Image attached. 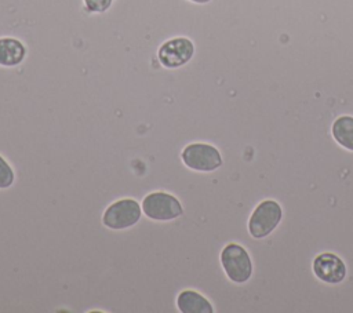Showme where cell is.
<instances>
[{
    "label": "cell",
    "mask_w": 353,
    "mask_h": 313,
    "mask_svg": "<svg viewBox=\"0 0 353 313\" xmlns=\"http://www.w3.org/2000/svg\"><path fill=\"white\" fill-rule=\"evenodd\" d=\"M176 307L182 313H212L211 302L197 291L183 290L176 296Z\"/></svg>",
    "instance_id": "ba28073f"
},
{
    "label": "cell",
    "mask_w": 353,
    "mask_h": 313,
    "mask_svg": "<svg viewBox=\"0 0 353 313\" xmlns=\"http://www.w3.org/2000/svg\"><path fill=\"white\" fill-rule=\"evenodd\" d=\"M334 139L345 149L353 152V117L341 116L335 119L331 127Z\"/></svg>",
    "instance_id": "30bf717a"
},
{
    "label": "cell",
    "mask_w": 353,
    "mask_h": 313,
    "mask_svg": "<svg viewBox=\"0 0 353 313\" xmlns=\"http://www.w3.org/2000/svg\"><path fill=\"white\" fill-rule=\"evenodd\" d=\"M26 57V47L14 37L0 39V66L12 68L19 65Z\"/></svg>",
    "instance_id": "9c48e42d"
},
{
    "label": "cell",
    "mask_w": 353,
    "mask_h": 313,
    "mask_svg": "<svg viewBox=\"0 0 353 313\" xmlns=\"http://www.w3.org/2000/svg\"><path fill=\"white\" fill-rule=\"evenodd\" d=\"M189 1L196 3V4H205V3H210V1H212V0H189Z\"/></svg>",
    "instance_id": "4fadbf2b"
},
{
    "label": "cell",
    "mask_w": 353,
    "mask_h": 313,
    "mask_svg": "<svg viewBox=\"0 0 353 313\" xmlns=\"http://www.w3.org/2000/svg\"><path fill=\"white\" fill-rule=\"evenodd\" d=\"M15 179L14 170L11 165L0 156V189H8Z\"/></svg>",
    "instance_id": "8fae6325"
},
{
    "label": "cell",
    "mask_w": 353,
    "mask_h": 313,
    "mask_svg": "<svg viewBox=\"0 0 353 313\" xmlns=\"http://www.w3.org/2000/svg\"><path fill=\"white\" fill-rule=\"evenodd\" d=\"M181 159L188 168L199 172H211L222 165L221 152L215 146L203 142L186 145Z\"/></svg>",
    "instance_id": "277c9868"
},
{
    "label": "cell",
    "mask_w": 353,
    "mask_h": 313,
    "mask_svg": "<svg viewBox=\"0 0 353 313\" xmlns=\"http://www.w3.org/2000/svg\"><path fill=\"white\" fill-rule=\"evenodd\" d=\"M283 218L281 205L274 200L261 201L248 219V232L254 239L269 236Z\"/></svg>",
    "instance_id": "5b68a950"
},
{
    "label": "cell",
    "mask_w": 353,
    "mask_h": 313,
    "mask_svg": "<svg viewBox=\"0 0 353 313\" xmlns=\"http://www.w3.org/2000/svg\"><path fill=\"white\" fill-rule=\"evenodd\" d=\"M194 55V44L188 37H174L164 41L157 51L160 63L167 69H176L186 65Z\"/></svg>",
    "instance_id": "8992f818"
},
{
    "label": "cell",
    "mask_w": 353,
    "mask_h": 313,
    "mask_svg": "<svg viewBox=\"0 0 353 313\" xmlns=\"http://www.w3.org/2000/svg\"><path fill=\"white\" fill-rule=\"evenodd\" d=\"M142 212L152 221L167 222L183 214L179 200L167 192H152L142 200Z\"/></svg>",
    "instance_id": "3957f363"
},
{
    "label": "cell",
    "mask_w": 353,
    "mask_h": 313,
    "mask_svg": "<svg viewBox=\"0 0 353 313\" xmlns=\"http://www.w3.org/2000/svg\"><path fill=\"white\" fill-rule=\"evenodd\" d=\"M313 273L327 284H339L346 277V265L338 255L323 252L313 261Z\"/></svg>",
    "instance_id": "52a82bcc"
},
{
    "label": "cell",
    "mask_w": 353,
    "mask_h": 313,
    "mask_svg": "<svg viewBox=\"0 0 353 313\" xmlns=\"http://www.w3.org/2000/svg\"><path fill=\"white\" fill-rule=\"evenodd\" d=\"M221 265L228 279L236 284H244L252 274V261L244 247L229 243L221 251Z\"/></svg>",
    "instance_id": "6da1fadb"
},
{
    "label": "cell",
    "mask_w": 353,
    "mask_h": 313,
    "mask_svg": "<svg viewBox=\"0 0 353 313\" xmlns=\"http://www.w3.org/2000/svg\"><path fill=\"white\" fill-rule=\"evenodd\" d=\"M85 8L90 12H105L110 6L113 0H83Z\"/></svg>",
    "instance_id": "7c38bea8"
},
{
    "label": "cell",
    "mask_w": 353,
    "mask_h": 313,
    "mask_svg": "<svg viewBox=\"0 0 353 313\" xmlns=\"http://www.w3.org/2000/svg\"><path fill=\"white\" fill-rule=\"evenodd\" d=\"M142 215V205L134 199L112 203L102 214V223L112 230H124L137 225Z\"/></svg>",
    "instance_id": "7a4b0ae2"
}]
</instances>
